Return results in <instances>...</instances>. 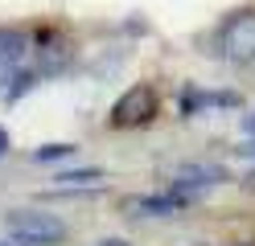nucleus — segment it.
Returning a JSON list of instances; mask_svg holds the SVG:
<instances>
[{
	"instance_id": "0eeeda50",
	"label": "nucleus",
	"mask_w": 255,
	"mask_h": 246,
	"mask_svg": "<svg viewBox=\"0 0 255 246\" xmlns=\"http://www.w3.org/2000/svg\"><path fill=\"white\" fill-rule=\"evenodd\" d=\"M70 152H74V144H45V148L33 152V160H41V164H45V160H66Z\"/></svg>"
},
{
	"instance_id": "f8f14e48",
	"label": "nucleus",
	"mask_w": 255,
	"mask_h": 246,
	"mask_svg": "<svg viewBox=\"0 0 255 246\" xmlns=\"http://www.w3.org/2000/svg\"><path fill=\"white\" fill-rule=\"evenodd\" d=\"M247 180H251V185H255V172H247Z\"/></svg>"
},
{
	"instance_id": "9d476101",
	"label": "nucleus",
	"mask_w": 255,
	"mask_h": 246,
	"mask_svg": "<svg viewBox=\"0 0 255 246\" xmlns=\"http://www.w3.org/2000/svg\"><path fill=\"white\" fill-rule=\"evenodd\" d=\"M8 152V136H4V127H0V156Z\"/></svg>"
},
{
	"instance_id": "9b49d317",
	"label": "nucleus",
	"mask_w": 255,
	"mask_h": 246,
	"mask_svg": "<svg viewBox=\"0 0 255 246\" xmlns=\"http://www.w3.org/2000/svg\"><path fill=\"white\" fill-rule=\"evenodd\" d=\"M103 246H128V242H120V238H116V242H103Z\"/></svg>"
},
{
	"instance_id": "423d86ee",
	"label": "nucleus",
	"mask_w": 255,
	"mask_h": 246,
	"mask_svg": "<svg viewBox=\"0 0 255 246\" xmlns=\"http://www.w3.org/2000/svg\"><path fill=\"white\" fill-rule=\"evenodd\" d=\"M107 172L103 168H70V172H58V185H99Z\"/></svg>"
},
{
	"instance_id": "f257e3e1",
	"label": "nucleus",
	"mask_w": 255,
	"mask_h": 246,
	"mask_svg": "<svg viewBox=\"0 0 255 246\" xmlns=\"http://www.w3.org/2000/svg\"><path fill=\"white\" fill-rule=\"evenodd\" d=\"M4 230L21 246H50V242L66 238V222L54 218V213H45V209H12V213H4Z\"/></svg>"
},
{
	"instance_id": "f03ea898",
	"label": "nucleus",
	"mask_w": 255,
	"mask_h": 246,
	"mask_svg": "<svg viewBox=\"0 0 255 246\" xmlns=\"http://www.w3.org/2000/svg\"><path fill=\"white\" fill-rule=\"evenodd\" d=\"M218 58L231 66L255 62V8H239L218 25Z\"/></svg>"
},
{
	"instance_id": "6e6552de",
	"label": "nucleus",
	"mask_w": 255,
	"mask_h": 246,
	"mask_svg": "<svg viewBox=\"0 0 255 246\" xmlns=\"http://www.w3.org/2000/svg\"><path fill=\"white\" fill-rule=\"evenodd\" d=\"M33 82H37V74L33 70H21V74H12V86H8V98H21L29 86H33Z\"/></svg>"
},
{
	"instance_id": "1a4fd4ad",
	"label": "nucleus",
	"mask_w": 255,
	"mask_h": 246,
	"mask_svg": "<svg viewBox=\"0 0 255 246\" xmlns=\"http://www.w3.org/2000/svg\"><path fill=\"white\" fill-rule=\"evenodd\" d=\"M243 131H247V136H255V115H247V119H243Z\"/></svg>"
},
{
	"instance_id": "20e7f679",
	"label": "nucleus",
	"mask_w": 255,
	"mask_h": 246,
	"mask_svg": "<svg viewBox=\"0 0 255 246\" xmlns=\"http://www.w3.org/2000/svg\"><path fill=\"white\" fill-rule=\"evenodd\" d=\"M181 197L177 193H136V197H124V213L128 218H173L181 213Z\"/></svg>"
},
{
	"instance_id": "7ed1b4c3",
	"label": "nucleus",
	"mask_w": 255,
	"mask_h": 246,
	"mask_svg": "<svg viewBox=\"0 0 255 246\" xmlns=\"http://www.w3.org/2000/svg\"><path fill=\"white\" fill-rule=\"evenodd\" d=\"M156 107H161L156 90L148 86V82H136V86H128V90L116 98V107H111V115H107V123L116 127V131L144 127V123L156 119Z\"/></svg>"
},
{
	"instance_id": "39448f33",
	"label": "nucleus",
	"mask_w": 255,
	"mask_h": 246,
	"mask_svg": "<svg viewBox=\"0 0 255 246\" xmlns=\"http://www.w3.org/2000/svg\"><path fill=\"white\" fill-rule=\"evenodd\" d=\"M29 33L25 29H12V25H0V70H17V66L29 58Z\"/></svg>"
},
{
	"instance_id": "ddd939ff",
	"label": "nucleus",
	"mask_w": 255,
	"mask_h": 246,
	"mask_svg": "<svg viewBox=\"0 0 255 246\" xmlns=\"http://www.w3.org/2000/svg\"><path fill=\"white\" fill-rule=\"evenodd\" d=\"M0 246H8V242H0Z\"/></svg>"
}]
</instances>
